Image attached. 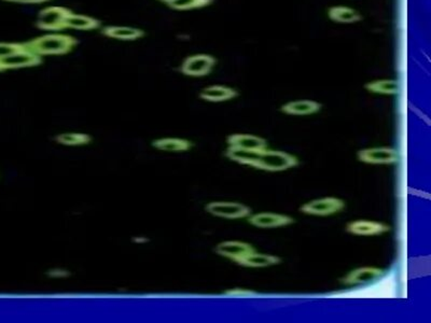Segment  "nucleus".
<instances>
[{
    "mask_svg": "<svg viewBox=\"0 0 431 323\" xmlns=\"http://www.w3.org/2000/svg\"><path fill=\"white\" fill-rule=\"evenodd\" d=\"M248 223L259 229H277V227H288L294 222L292 218L281 213L274 212H260L254 215H249Z\"/></svg>",
    "mask_w": 431,
    "mask_h": 323,
    "instance_id": "10",
    "label": "nucleus"
},
{
    "mask_svg": "<svg viewBox=\"0 0 431 323\" xmlns=\"http://www.w3.org/2000/svg\"><path fill=\"white\" fill-rule=\"evenodd\" d=\"M254 251H256V249L252 244L239 240H225L214 247V252L219 254L220 257L231 260L235 263H239L241 260Z\"/></svg>",
    "mask_w": 431,
    "mask_h": 323,
    "instance_id": "9",
    "label": "nucleus"
},
{
    "mask_svg": "<svg viewBox=\"0 0 431 323\" xmlns=\"http://www.w3.org/2000/svg\"><path fill=\"white\" fill-rule=\"evenodd\" d=\"M225 156L241 165L250 166L260 171L279 173L298 166L297 156L283 151L262 150L248 151L228 147Z\"/></svg>",
    "mask_w": 431,
    "mask_h": 323,
    "instance_id": "1",
    "label": "nucleus"
},
{
    "mask_svg": "<svg viewBox=\"0 0 431 323\" xmlns=\"http://www.w3.org/2000/svg\"><path fill=\"white\" fill-rule=\"evenodd\" d=\"M327 14L329 20L339 24H354L363 19L359 11L346 6H333L328 9Z\"/></svg>",
    "mask_w": 431,
    "mask_h": 323,
    "instance_id": "17",
    "label": "nucleus"
},
{
    "mask_svg": "<svg viewBox=\"0 0 431 323\" xmlns=\"http://www.w3.org/2000/svg\"><path fill=\"white\" fill-rule=\"evenodd\" d=\"M205 210L214 217L223 219H244L252 215L248 206L235 202H212L205 206Z\"/></svg>",
    "mask_w": 431,
    "mask_h": 323,
    "instance_id": "8",
    "label": "nucleus"
},
{
    "mask_svg": "<svg viewBox=\"0 0 431 323\" xmlns=\"http://www.w3.org/2000/svg\"><path fill=\"white\" fill-rule=\"evenodd\" d=\"M158 1H160V3H166V5L170 6V5H172V3H174V1H176V0H158Z\"/></svg>",
    "mask_w": 431,
    "mask_h": 323,
    "instance_id": "26",
    "label": "nucleus"
},
{
    "mask_svg": "<svg viewBox=\"0 0 431 323\" xmlns=\"http://www.w3.org/2000/svg\"><path fill=\"white\" fill-rule=\"evenodd\" d=\"M344 200L339 198H316L310 200L301 206L300 211L305 215L316 216V217H328V216L335 215L344 210Z\"/></svg>",
    "mask_w": 431,
    "mask_h": 323,
    "instance_id": "5",
    "label": "nucleus"
},
{
    "mask_svg": "<svg viewBox=\"0 0 431 323\" xmlns=\"http://www.w3.org/2000/svg\"><path fill=\"white\" fill-rule=\"evenodd\" d=\"M70 12L72 10L68 8L50 6L38 13L36 26L46 32H59L64 30L65 20Z\"/></svg>",
    "mask_w": 431,
    "mask_h": 323,
    "instance_id": "3",
    "label": "nucleus"
},
{
    "mask_svg": "<svg viewBox=\"0 0 431 323\" xmlns=\"http://www.w3.org/2000/svg\"><path fill=\"white\" fill-rule=\"evenodd\" d=\"M365 89L372 94L392 96L399 93L400 84L394 79H379L365 83Z\"/></svg>",
    "mask_w": 431,
    "mask_h": 323,
    "instance_id": "20",
    "label": "nucleus"
},
{
    "mask_svg": "<svg viewBox=\"0 0 431 323\" xmlns=\"http://www.w3.org/2000/svg\"><path fill=\"white\" fill-rule=\"evenodd\" d=\"M281 262V258L276 257L273 254L258 253L254 251L241 260L239 264L241 267H252V269H263V267L279 264Z\"/></svg>",
    "mask_w": 431,
    "mask_h": 323,
    "instance_id": "19",
    "label": "nucleus"
},
{
    "mask_svg": "<svg viewBox=\"0 0 431 323\" xmlns=\"http://www.w3.org/2000/svg\"><path fill=\"white\" fill-rule=\"evenodd\" d=\"M239 96V92L227 85H208L200 92V98L210 103H223Z\"/></svg>",
    "mask_w": 431,
    "mask_h": 323,
    "instance_id": "16",
    "label": "nucleus"
},
{
    "mask_svg": "<svg viewBox=\"0 0 431 323\" xmlns=\"http://www.w3.org/2000/svg\"><path fill=\"white\" fill-rule=\"evenodd\" d=\"M346 231L355 236H379L390 232V227L386 223L371 220H355L346 225Z\"/></svg>",
    "mask_w": 431,
    "mask_h": 323,
    "instance_id": "11",
    "label": "nucleus"
},
{
    "mask_svg": "<svg viewBox=\"0 0 431 323\" xmlns=\"http://www.w3.org/2000/svg\"><path fill=\"white\" fill-rule=\"evenodd\" d=\"M101 22L97 19L92 18L89 15L78 14L70 12L64 22V30H99Z\"/></svg>",
    "mask_w": 431,
    "mask_h": 323,
    "instance_id": "18",
    "label": "nucleus"
},
{
    "mask_svg": "<svg viewBox=\"0 0 431 323\" xmlns=\"http://www.w3.org/2000/svg\"><path fill=\"white\" fill-rule=\"evenodd\" d=\"M384 271L375 267H363L359 269H352L348 275H345L341 282L346 286L354 284H365L375 282L377 279L382 278Z\"/></svg>",
    "mask_w": 431,
    "mask_h": 323,
    "instance_id": "12",
    "label": "nucleus"
},
{
    "mask_svg": "<svg viewBox=\"0 0 431 323\" xmlns=\"http://www.w3.org/2000/svg\"><path fill=\"white\" fill-rule=\"evenodd\" d=\"M101 35L111 39L122 40V41H134L141 39L145 36V32L141 28H131V26H105L101 28Z\"/></svg>",
    "mask_w": 431,
    "mask_h": 323,
    "instance_id": "15",
    "label": "nucleus"
},
{
    "mask_svg": "<svg viewBox=\"0 0 431 323\" xmlns=\"http://www.w3.org/2000/svg\"><path fill=\"white\" fill-rule=\"evenodd\" d=\"M3 1L21 3V5H41V3H49L51 0H3Z\"/></svg>",
    "mask_w": 431,
    "mask_h": 323,
    "instance_id": "25",
    "label": "nucleus"
},
{
    "mask_svg": "<svg viewBox=\"0 0 431 323\" xmlns=\"http://www.w3.org/2000/svg\"><path fill=\"white\" fill-rule=\"evenodd\" d=\"M358 160L371 165H392L398 163L399 153L390 147H375L358 151Z\"/></svg>",
    "mask_w": 431,
    "mask_h": 323,
    "instance_id": "6",
    "label": "nucleus"
},
{
    "mask_svg": "<svg viewBox=\"0 0 431 323\" xmlns=\"http://www.w3.org/2000/svg\"><path fill=\"white\" fill-rule=\"evenodd\" d=\"M91 140V136L83 133H63L55 136L57 143L67 147L86 146Z\"/></svg>",
    "mask_w": 431,
    "mask_h": 323,
    "instance_id": "22",
    "label": "nucleus"
},
{
    "mask_svg": "<svg viewBox=\"0 0 431 323\" xmlns=\"http://www.w3.org/2000/svg\"><path fill=\"white\" fill-rule=\"evenodd\" d=\"M41 63V56L23 47L19 51H15L3 59H0V72L39 66Z\"/></svg>",
    "mask_w": 431,
    "mask_h": 323,
    "instance_id": "7",
    "label": "nucleus"
},
{
    "mask_svg": "<svg viewBox=\"0 0 431 323\" xmlns=\"http://www.w3.org/2000/svg\"><path fill=\"white\" fill-rule=\"evenodd\" d=\"M212 3H214V0H176L168 7L172 9V10L189 11L208 7Z\"/></svg>",
    "mask_w": 431,
    "mask_h": 323,
    "instance_id": "23",
    "label": "nucleus"
},
{
    "mask_svg": "<svg viewBox=\"0 0 431 323\" xmlns=\"http://www.w3.org/2000/svg\"><path fill=\"white\" fill-rule=\"evenodd\" d=\"M227 143L229 147L241 150L256 151L268 148L265 139L250 134H233L228 137Z\"/></svg>",
    "mask_w": 431,
    "mask_h": 323,
    "instance_id": "13",
    "label": "nucleus"
},
{
    "mask_svg": "<svg viewBox=\"0 0 431 323\" xmlns=\"http://www.w3.org/2000/svg\"><path fill=\"white\" fill-rule=\"evenodd\" d=\"M23 45L26 49L41 57L59 56L72 52L78 45V40L70 35L53 32L34 38L30 41L24 42Z\"/></svg>",
    "mask_w": 431,
    "mask_h": 323,
    "instance_id": "2",
    "label": "nucleus"
},
{
    "mask_svg": "<svg viewBox=\"0 0 431 323\" xmlns=\"http://www.w3.org/2000/svg\"><path fill=\"white\" fill-rule=\"evenodd\" d=\"M323 105L318 101H310V99H300V101H293L283 104L281 107V112L288 116H310L321 112Z\"/></svg>",
    "mask_w": 431,
    "mask_h": 323,
    "instance_id": "14",
    "label": "nucleus"
},
{
    "mask_svg": "<svg viewBox=\"0 0 431 323\" xmlns=\"http://www.w3.org/2000/svg\"><path fill=\"white\" fill-rule=\"evenodd\" d=\"M24 47L23 43H17V42H0V59L7 56V55L11 54V53L19 51Z\"/></svg>",
    "mask_w": 431,
    "mask_h": 323,
    "instance_id": "24",
    "label": "nucleus"
},
{
    "mask_svg": "<svg viewBox=\"0 0 431 323\" xmlns=\"http://www.w3.org/2000/svg\"><path fill=\"white\" fill-rule=\"evenodd\" d=\"M216 64H217V59L212 55L205 54V53L190 55L186 57L183 64L180 65V72L185 76L201 78V76L210 74Z\"/></svg>",
    "mask_w": 431,
    "mask_h": 323,
    "instance_id": "4",
    "label": "nucleus"
},
{
    "mask_svg": "<svg viewBox=\"0 0 431 323\" xmlns=\"http://www.w3.org/2000/svg\"><path fill=\"white\" fill-rule=\"evenodd\" d=\"M152 146L158 150L166 151V152H185L192 148L193 145L187 139L166 137V138L157 139L153 141Z\"/></svg>",
    "mask_w": 431,
    "mask_h": 323,
    "instance_id": "21",
    "label": "nucleus"
}]
</instances>
